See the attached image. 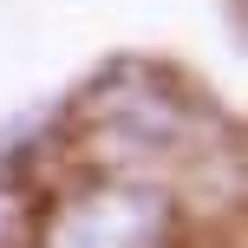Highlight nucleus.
<instances>
[{"label": "nucleus", "mask_w": 248, "mask_h": 248, "mask_svg": "<svg viewBox=\"0 0 248 248\" xmlns=\"http://www.w3.org/2000/svg\"><path fill=\"white\" fill-rule=\"evenodd\" d=\"M163 242H170V196L157 183H98L46 222L39 248H163Z\"/></svg>", "instance_id": "nucleus-1"}]
</instances>
